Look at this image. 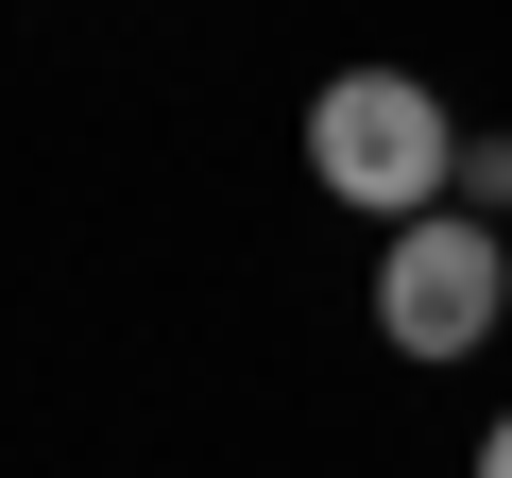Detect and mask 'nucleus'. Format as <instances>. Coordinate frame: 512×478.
<instances>
[{
	"label": "nucleus",
	"mask_w": 512,
	"mask_h": 478,
	"mask_svg": "<svg viewBox=\"0 0 512 478\" xmlns=\"http://www.w3.org/2000/svg\"><path fill=\"white\" fill-rule=\"evenodd\" d=\"M308 171H325V205L427 222V205L461 188V120H444L410 69H325V103H308Z\"/></svg>",
	"instance_id": "f257e3e1"
},
{
	"label": "nucleus",
	"mask_w": 512,
	"mask_h": 478,
	"mask_svg": "<svg viewBox=\"0 0 512 478\" xmlns=\"http://www.w3.org/2000/svg\"><path fill=\"white\" fill-rule=\"evenodd\" d=\"M495 308H512V239H495L478 205H427V222H393V257H376V325H393L410 359H461V342H495Z\"/></svg>",
	"instance_id": "f03ea898"
},
{
	"label": "nucleus",
	"mask_w": 512,
	"mask_h": 478,
	"mask_svg": "<svg viewBox=\"0 0 512 478\" xmlns=\"http://www.w3.org/2000/svg\"><path fill=\"white\" fill-rule=\"evenodd\" d=\"M444 205H478V222H495V205H512V137H461V188H444Z\"/></svg>",
	"instance_id": "7ed1b4c3"
},
{
	"label": "nucleus",
	"mask_w": 512,
	"mask_h": 478,
	"mask_svg": "<svg viewBox=\"0 0 512 478\" xmlns=\"http://www.w3.org/2000/svg\"><path fill=\"white\" fill-rule=\"evenodd\" d=\"M478 478H512V410H495V427H478Z\"/></svg>",
	"instance_id": "20e7f679"
}]
</instances>
